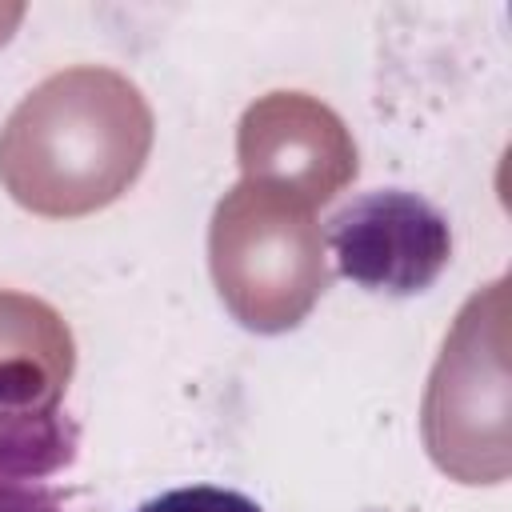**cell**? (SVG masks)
<instances>
[{
    "label": "cell",
    "mask_w": 512,
    "mask_h": 512,
    "mask_svg": "<svg viewBox=\"0 0 512 512\" xmlns=\"http://www.w3.org/2000/svg\"><path fill=\"white\" fill-rule=\"evenodd\" d=\"M136 512H264L252 496L220 484H184L144 500Z\"/></svg>",
    "instance_id": "2"
},
{
    "label": "cell",
    "mask_w": 512,
    "mask_h": 512,
    "mask_svg": "<svg viewBox=\"0 0 512 512\" xmlns=\"http://www.w3.org/2000/svg\"><path fill=\"white\" fill-rule=\"evenodd\" d=\"M0 512H60V500L44 484H24L0 476Z\"/></svg>",
    "instance_id": "3"
},
{
    "label": "cell",
    "mask_w": 512,
    "mask_h": 512,
    "mask_svg": "<svg viewBox=\"0 0 512 512\" xmlns=\"http://www.w3.org/2000/svg\"><path fill=\"white\" fill-rule=\"evenodd\" d=\"M324 236L344 280L388 296L432 288L452 260L448 216L408 188H372L348 200Z\"/></svg>",
    "instance_id": "1"
}]
</instances>
